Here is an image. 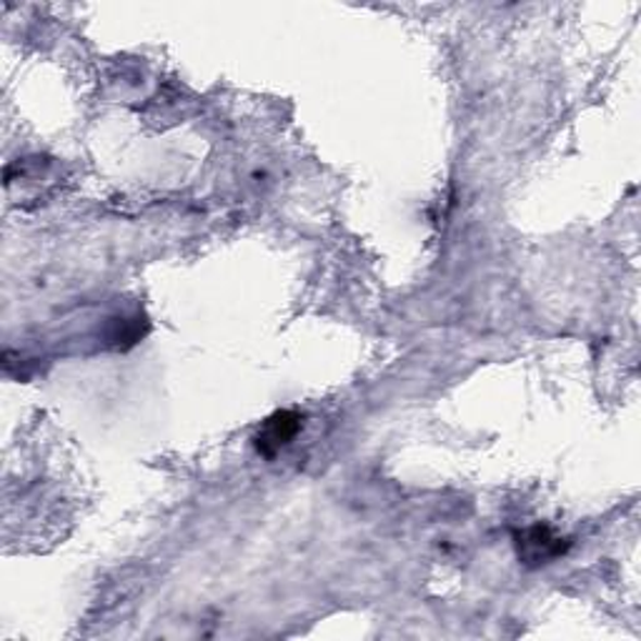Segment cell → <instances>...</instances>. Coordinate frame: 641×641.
<instances>
[{
    "mask_svg": "<svg viewBox=\"0 0 641 641\" xmlns=\"http://www.w3.org/2000/svg\"><path fill=\"white\" fill-rule=\"evenodd\" d=\"M301 416L296 411H276L274 416H268L256 433V449L261 456L274 458L278 451L296 439V433L301 431Z\"/></svg>",
    "mask_w": 641,
    "mask_h": 641,
    "instance_id": "cell-1",
    "label": "cell"
},
{
    "mask_svg": "<svg viewBox=\"0 0 641 641\" xmlns=\"http://www.w3.org/2000/svg\"><path fill=\"white\" fill-rule=\"evenodd\" d=\"M519 556L524 564L529 566H541L554 562L556 556H562L566 552V539L556 537V533L549 529V526H531L519 533Z\"/></svg>",
    "mask_w": 641,
    "mask_h": 641,
    "instance_id": "cell-2",
    "label": "cell"
}]
</instances>
